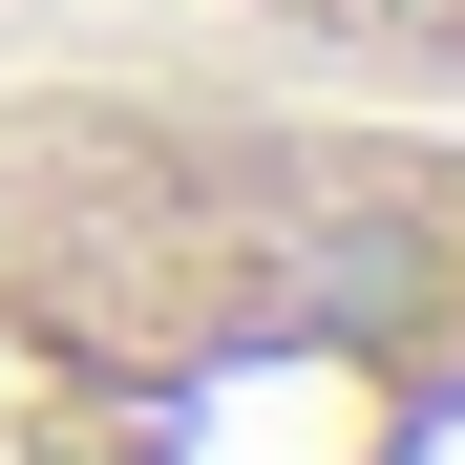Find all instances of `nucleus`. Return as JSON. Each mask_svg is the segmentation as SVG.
<instances>
[{
    "label": "nucleus",
    "mask_w": 465,
    "mask_h": 465,
    "mask_svg": "<svg viewBox=\"0 0 465 465\" xmlns=\"http://www.w3.org/2000/svg\"><path fill=\"white\" fill-rule=\"evenodd\" d=\"M0 465H465V106L0 64Z\"/></svg>",
    "instance_id": "f257e3e1"
},
{
    "label": "nucleus",
    "mask_w": 465,
    "mask_h": 465,
    "mask_svg": "<svg viewBox=\"0 0 465 465\" xmlns=\"http://www.w3.org/2000/svg\"><path fill=\"white\" fill-rule=\"evenodd\" d=\"M275 64L318 85H402V106H465V0H232Z\"/></svg>",
    "instance_id": "f03ea898"
}]
</instances>
